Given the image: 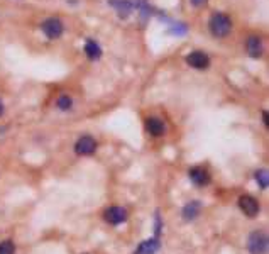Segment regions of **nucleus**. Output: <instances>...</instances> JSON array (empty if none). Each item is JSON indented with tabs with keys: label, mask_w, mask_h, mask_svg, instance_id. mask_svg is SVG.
Listing matches in <instances>:
<instances>
[{
	"label": "nucleus",
	"mask_w": 269,
	"mask_h": 254,
	"mask_svg": "<svg viewBox=\"0 0 269 254\" xmlns=\"http://www.w3.org/2000/svg\"><path fill=\"white\" fill-rule=\"evenodd\" d=\"M2 114H4V102L0 100V115H2Z\"/></svg>",
	"instance_id": "obj_21"
},
{
	"label": "nucleus",
	"mask_w": 269,
	"mask_h": 254,
	"mask_svg": "<svg viewBox=\"0 0 269 254\" xmlns=\"http://www.w3.org/2000/svg\"><path fill=\"white\" fill-rule=\"evenodd\" d=\"M200 209H202V203L200 202H190L187 203V205L183 207V219L185 220H193V219H197L198 214H200Z\"/></svg>",
	"instance_id": "obj_12"
},
{
	"label": "nucleus",
	"mask_w": 269,
	"mask_h": 254,
	"mask_svg": "<svg viewBox=\"0 0 269 254\" xmlns=\"http://www.w3.org/2000/svg\"><path fill=\"white\" fill-rule=\"evenodd\" d=\"M41 29L49 39H58L63 34V22L56 17H49L41 24Z\"/></svg>",
	"instance_id": "obj_3"
},
{
	"label": "nucleus",
	"mask_w": 269,
	"mask_h": 254,
	"mask_svg": "<svg viewBox=\"0 0 269 254\" xmlns=\"http://www.w3.org/2000/svg\"><path fill=\"white\" fill-rule=\"evenodd\" d=\"M85 53H86L88 59L95 61V59H99V58L102 56V48L95 43V41L88 39V41H86V44H85Z\"/></svg>",
	"instance_id": "obj_14"
},
{
	"label": "nucleus",
	"mask_w": 269,
	"mask_h": 254,
	"mask_svg": "<svg viewBox=\"0 0 269 254\" xmlns=\"http://www.w3.org/2000/svg\"><path fill=\"white\" fill-rule=\"evenodd\" d=\"M71 105H73V100L69 99L68 95H61L58 99V109L59 110H69L71 109Z\"/></svg>",
	"instance_id": "obj_17"
},
{
	"label": "nucleus",
	"mask_w": 269,
	"mask_h": 254,
	"mask_svg": "<svg viewBox=\"0 0 269 254\" xmlns=\"http://www.w3.org/2000/svg\"><path fill=\"white\" fill-rule=\"evenodd\" d=\"M104 219L109 224L119 225V224H122L127 220V210H125L124 207H110V209L105 210Z\"/></svg>",
	"instance_id": "obj_5"
},
{
	"label": "nucleus",
	"mask_w": 269,
	"mask_h": 254,
	"mask_svg": "<svg viewBox=\"0 0 269 254\" xmlns=\"http://www.w3.org/2000/svg\"><path fill=\"white\" fill-rule=\"evenodd\" d=\"M109 4L115 7V11H117L120 19L129 17V14L132 12V2H129V0H110Z\"/></svg>",
	"instance_id": "obj_10"
},
{
	"label": "nucleus",
	"mask_w": 269,
	"mask_h": 254,
	"mask_svg": "<svg viewBox=\"0 0 269 254\" xmlns=\"http://www.w3.org/2000/svg\"><path fill=\"white\" fill-rule=\"evenodd\" d=\"M161 234V217H159V212L156 214V235Z\"/></svg>",
	"instance_id": "obj_18"
},
{
	"label": "nucleus",
	"mask_w": 269,
	"mask_h": 254,
	"mask_svg": "<svg viewBox=\"0 0 269 254\" xmlns=\"http://www.w3.org/2000/svg\"><path fill=\"white\" fill-rule=\"evenodd\" d=\"M256 182H257L259 187L262 188V190H266L267 185H269V178H267L266 170H259V172H256Z\"/></svg>",
	"instance_id": "obj_15"
},
{
	"label": "nucleus",
	"mask_w": 269,
	"mask_h": 254,
	"mask_svg": "<svg viewBox=\"0 0 269 254\" xmlns=\"http://www.w3.org/2000/svg\"><path fill=\"white\" fill-rule=\"evenodd\" d=\"M187 63L192 68H197V70H205L210 64V58L205 53H202V51H193V53H190L187 56Z\"/></svg>",
	"instance_id": "obj_7"
},
{
	"label": "nucleus",
	"mask_w": 269,
	"mask_h": 254,
	"mask_svg": "<svg viewBox=\"0 0 269 254\" xmlns=\"http://www.w3.org/2000/svg\"><path fill=\"white\" fill-rule=\"evenodd\" d=\"M157 251H159V241H157V237H152L139 244L134 254H156Z\"/></svg>",
	"instance_id": "obj_9"
},
{
	"label": "nucleus",
	"mask_w": 269,
	"mask_h": 254,
	"mask_svg": "<svg viewBox=\"0 0 269 254\" xmlns=\"http://www.w3.org/2000/svg\"><path fill=\"white\" fill-rule=\"evenodd\" d=\"M262 121H264V124H266V126H267V112H266V110H264V112H262Z\"/></svg>",
	"instance_id": "obj_20"
},
{
	"label": "nucleus",
	"mask_w": 269,
	"mask_h": 254,
	"mask_svg": "<svg viewBox=\"0 0 269 254\" xmlns=\"http://www.w3.org/2000/svg\"><path fill=\"white\" fill-rule=\"evenodd\" d=\"M95 151H97V141L92 136H83L76 141V144H75L76 154L88 156V154H94Z\"/></svg>",
	"instance_id": "obj_4"
},
{
	"label": "nucleus",
	"mask_w": 269,
	"mask_h": 254,
	"mask_svg": "<svg viewBox=\"0 0 269 254\" xmlns=\"http://www.w3.org/2000/svg\"><path fill=\"white\" fill-rule=\"evenodd\" d=\"M247 53L249 56L252 58H259L262 54V43H261V38H257V36H250L247 39Z\"/></svg>",
	"instance_id": "obj_13"
},
{
	"label": "nucleus",
	"mask_w": 269,
	"mask_h": 254,
	"mask_svg": "<svg viewBox=\"0 0 269 254\" xmlns=\"http://www.w3.org/2000/svg\"><path fill=\"white\" fill-rule=\"evenodd\" d=\"M14 252H16V246H14L11 239L0 242V254H14Z\"/></svg>",
	"instance_id": "obj_16"
},
{
	"label": "nucleus",
	"mask_w": 269,
	"mask_h": 254,
	"mask_svg": "<svg viewBox=\"0 0 269 254\" xmlns=\"http://www.w3.org/2000/svg\"><path fill=\"white\" fill-rule=\"evenodd\" d=\"M239 207L245 215L249 217H256L259 214V203L254 197L250 195H242L239 198Z\"/></svg>",
	"instance_id": "obj_6"
},
{
	"label": "nucleus",
	"mask_w": 269,
	"mask_h": 254,
	"mask_svg": "<svg viewBox=\"0 0 269 254\" xmlns=\"http://www.w3.org/2000/svg\"><path fill=\"white\" fill-rule=\"evenodd\" d=\"M247 249L250 254H266L267 252V235L264 232H252L249 235Z\"/></svg>",
	"instance_id": "obj_2"
},
{
	"label": "nucleus",
	"mask_w": 269,
	"mask_h": 254,
	"mask_svg": "<svg viewBox=\"0 0 269 254\" xmlns=\"http://www.w3.org/2000/svg\"><path fill=\"white\" fill-rule=\"evenodd\" d=\"M146 131L151 134V136H163L164 134V124L156 117H149L146 121Z\"/></svg>",
	"instance_id": "obj_11"
},
{
	"label": "nucleus",
	"mask_w": 269,
	"mask_h": 254,
	"mask_svg": "<svg viewBox=\"0 0 269 254\" xmlns=\"http://www.w3.org/2000/svg\"><path fill=\"white\" fill-rule=\"evenodd\" d=\"M208 27H210V32L215 36V38H225L232 29V21L229 16H225V14L217 12L210 17Z\"/></svg>",
	"instance_id": "obj_1"
},
{
	"label": "nucleus",
	"mask_w": 269,
	"mask_h": 254,
	"mask_svg": "<svg viewBox=\"0 0 269 254\" xmlns=\"http://www.w3.org/2000/svg\"><path fill=\"white\" fill-rule=\"evenodd\" d=\"M188 177L197 187H205V185L210 183V175H208L207 170L202 168V166H195V168L190 170Z\"/></svg>",
	"instance_id": "obj_8"
},
{
	"label": "nucleus",
	"mask_w": 269,
	"mask_h": 254,
	"mask_svg": "<svg viewBox=\"0 0 269 254\" xmlns=\"http://www.w3.org/2000/svg\"><path fill=\"white\" fill-rule=\"evenodd\" d=\"M190 2H192V6H195V7H200L207 2V0H190Z\"/></svg>",
	"instance_id": "obj_19"
}]
</instances>
